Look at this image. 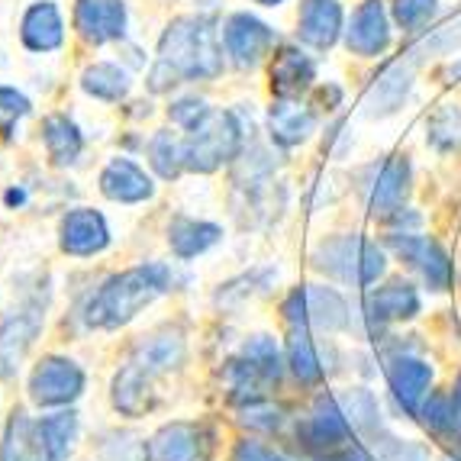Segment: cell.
Listing matches in <instances>:
<instances>
[{
  "mask_svg": "<svg viewBox=\"0 0 461 461\" xmlns=\"http://www.w3.org/2000/svg\"><path fill=\"white\" fill-rule=\"evenodd\" d=\"M0 461H52L42 426L30 420L23 410H14L10 416L4 442H0Z\"/></svg>",
  "mask_w": 461,
  "mask_h": 461,
  "instance_id": "obj_13",
  "label": "cell"
},
{
  "mask_svg": "<svg viewBox=\"0 0 461 461\" xmlns=\"http://www.w3.org/2000/svg\"><path fill=\"white\" fill-rule=\"evenodd\" d=\"M42 330V310L26 307L0 323V377H10Z\"/></svg>",
  "mask_w": 461,
  "mask_h": 461,
  "instance_id": "obj_10",
  "label": "cell"
},
{
  "mask_svg": "<svg viewBox=\"0 0 461 461\" xmlns=\"http://www.w3.org/2000/svg\"><path fill=\"white\" fill-rule=\"evenodd\" d=\"M303 438H307V448L313 452H342L348 448V438H352V426H348L346 413L332 397H320L313 407L310 423L303 426Z\"/></svg>",
  "mask_w": 461,
  "mask_h": 461,
  "instance_id": "obj_9",
  "label": "cell"
},
{
  "mask_svg": "<svg viewBox=\"0 0 461 461\" xmlns=\"http://www.w3.org/2000/svg\"><path fill=\"white\" fill-rule=\"evenodd\" d=\"M339 30H342V7L336 0H303L300 36L307 39L310 46L330 49L339 39Z\"/></svg>",
  "mask_w": 461,
  "mask_h": 461,
  "instance_id": "obj_20",
  "label": "cell"
},
{
  "mask_svg": "<svg viewBox=\"0 0 461 461\" xmlns=\"http://www.w3.org/2000/svg\"><path fill=\"white\" fill-rule=\"evenodd\" d=\"M81 391H85V371L59 355L42 358V365L30 377V393L39 407H65L81 397Z\"/></svg>",
  "mask_w": 461,
  "mask_h": 461,
  "instance_id": "obj_7",
  "label": "cell"
},
{
  "mask_svg": "<svg viewBox=\"0 0 461 461\" xmlns=\"http://www.w3.org/2000/svg\"><path fill=\"white\" fill-rule=\"evenodd\" d=\"M410 94V71L403 65H387L377 81L365 94V113L368 116H387L403 104Z\"/></svg>",
  "mask_w": 461,
  "mask_h": 461,
  "instance_id": "obj_21",
  "label": "cell"
},
{
  "mask_svg": "<svg viewBox=\"0 0 461 461\" xmlns=\"http://www.w3.org/2000/svg\"><path fill=\"white\" fill-rule=\"evenodd\" d=\"M30 113V100L14 87H0V132H10L20 116Z\"/></svg>",
  "mask_w": 461,
  "mask_h": 461,
  "instance_id": "obj_37",
  "label": "cell"
},
{
  "mask_svg": "<svg viewBox=\"0 0 461 461\" xmlns=\"http://www.w3.org/2000/svg\"><path fill=\"white\" fill-rule=\"evenodd\" d=\"M332 461H375V458H371V455L365 452V448H358V446H348V448H342V452H339Z\"/></svg>",
  "mask_w": 461,
  "mask_h": 461,
  "instance_id": "obj_42",
  "label": "cell"
},
{
  "mask_svg": "<svg viewBox=\"0 0 461 461\" xmlns=\"http://www.w3.org/2000/svg\"><path fill=\"white\" fill-rule=\"evenodd\" d=\"M313 262L326 275L358 287L375 285L377 277L384 275V255H381V249L358 236H336L330 242H323V246L316 249Z\"/></svg>",
  "mask_w": 461,
  "mask_h": 461,
  "instance_id": "obj_5",
  "label": "cell"
},
{
  "mask_svg": "<svg viewBox=\"0 0 461 461\" xmlns=\"http://www.w3.org/2000/svg\"><path fill=\"white\" fill-rule=\"evenodd\" d=\"M232 461H285L281 455H275L271 448L258 446V442H239Z\"/></svg>",
  "mask_w": 461,
  "mask_h": 461,
  "instance_id": "obj_41",
  "label": "cell"
},
{
  "mask_svg": "<svg viewBox=\"0 0 461 461\" xmlns=\"http://www.w3.org/2000/svg\"><path fill=\"white\" fill-rule=\"evenodd\" d=\"M42 136H46L49 158H52L55 165L77 162L85 142H81V132H77V126L71 123L68 116H49L46 123H42Z\"/></svg>",
  "mask_w": 461,
  "mask_h": 461,
  "instance_id": "obj_27",
  "label": "cell"
},
{
  "mask_svg": "<svg viewBox=\"0 0 461 461\" xmlns=\"http://www.w3.org/2000/svg\"><path fill=\"white\" fill-rule=\"evenodd\" d=\"M271 42H275V32H271L262 20H255V16H249V14H236L230 23H226V49H230V55L242 68L258 62L271 49Z\"/></svg>",
  "mask_w": 461,
  "mask_h": 461,
  "instance_id": "obj_14",
  "label": "cell"
},
{
  "mask_svg": "<svg viewBox=\"0 0 461 461\" xmlns=\"http://www.w3.org/2000/svg\"><path fill=\"white\" fill-rule=\"evenodd\" d=\"M75 26L87 42H94V46L123 36V30H126L123 0H77Z\"/></svg>",
  "mask_w": 461,
  "mask_h": 461,
  "instance_id": "obj_11",
  "label": "cell"
},
{
  "mask_svg": "<svg viewBox=\"0 0 461 461\" xmlns=\"http://www.w3.org/2000/svg\"><path fill=\"white\" fill-rule=\"evenodd\" d=\"M348 49L355 55H377L384 52L391 42V30H387V14L381 0H365L348 30Z\"/></svg>",
  "mask_w": 461,
  "mask_h": 461,
  "instance_id": "obj_16",
  "label": "cell"
},
{
  "mask_svg": "<svg viewBox=\"0 0 461 461\" xmlns=\"http://www.w3.org/2000/svg\"><path fill=\"white\" fill-rule=\"evenodd\" d=\"M429 365L416 362V358H400L391 368V391L407 413H420V403H423L426 391H429Z\"/></svg>",
  "mask_w": 461,
  "mask_h": 461,
  "instance_id": "obj_22",
  "label": "cell"
},
{
  "mask_svg": "<svg viewBox=\"0 0 461 461\" xmlns=\"http://www.w3.org/2000/svg\"><path fill=\"white\" fill-rule=\"evenodd\" d=\"M81 87L100 100H123L126 91H130V77L116 65H91L81 75Z\"/></svg>",
  "mask_w": 461,
  "mask_h": 461,
  "instance_id": "obj_29",
  "label": "cell"
},
{
  "mask_svg": "<svg viewBox=\"0 0 461 461\" xmlns=\"http://www.w3.org/2000/svg\"><path fill=\"white\" fill-rule=\"evenodd\" d=\"M268 123H271V136L281 146H297L313 130V113L307 107L294 104V100H277L268 113Z\"/></svg>",
  "mask_w": 461,
  "mask_h": 461,
  "instance_id": "obj_23",
  "label": "cell"
},
{
  "mask_svg": "<svg viewBox=\"0 0 461 461\" xmlns=\"http://www.w3.org/2000/svg\"><path fill=\"white\" fill-rule=\"evenodd\" d=\"M423 423L429 426L432 432H448L455 426V407L446 393H436L423 407Z\"/></svg>",
  "mask_w": 461,
  "mask_h": 461,
  "instance_id": "obj_38",
  "label": "cell"
},
{
  "mask_svg": "<svg viewBox=\"0 0 461 461\" xmlns=\"http://www.w3.org/2000/svg\"><path fill=\"white\" fill-rule=\"evenodd\" d=\"M429 142L442 152L461 146V107L458 104H446L429 116Z\"/></svg>",
  "mask_w": 461,
  "mask_h": 461,
  "instance_id": "obj_30",
  "label": "cell"
},
{
  "mask_svg": "<svg viewBox=\"0 0 461 461\" xmlns=\"http://www.w3.org/2000/svg\"><path fill=\"white\" fill-rule=\"evenodd\" d=\"M210 113V107L203 100H177L175 107H171V120L177 126H185V130H194V126Z\"/></svg>",
  "mask_w": 461,
  "mask_h": 461,
  "instance_id": "obj_39",
  "label": "cell"
},
{
  "mask_svg": "<svg viewBox=\"0 0 461 461\" xmlns=\"http://www.w3.org/2000/svg\"><path fill=\"white\" fill-rule=\"evenodd\" d=\"M100 191L116 203H139V200L152 197L155 187L146 177V171L132 165L130 158H113L100 175Z\"/></svg>",
  "mask_w": 461,
  "mask_h": 461,
  "instance_id": "obj_17",
  "label": "cell"
},
{
  "mask_svg": "<svg viewBox=\"0 0 461 461\" xmlns=\"http://www.w3.org/2000/svg\"><path fill=\"white\" fill-rule=\"evenodd\" d=\"M23 42L36 52L62 46V16L52 4H36L23 20Z\"/></svg>",
  "mask_w": 461,
  "mask_h": 461,
  "instance_id": "obj_25",
  "label": "cell"
},
{
  "mask_svg": "<svg viewBox=\"0 0 461 461\" xmlns=\"http://www.w3.org/2000/svg\"><path fill=\"white\" fill-rule=\"evenodd\" d=\"M391 246L397 249L407 262H413L416 268L423 271V277L429 281L432 291H446V287L452 285V265H448V255L442 252L438 242H432V239H426V236H410V232H403V239L391 236Z\"/></svg>",
  "mask_w": 461,
  "mask_h": 461,
  "instance_id": "obj_12",
  "label": "cell"
},
{
  "mask_svg": "<svg viewBox=\"0 0 461 461\" xmlns=\"http://www.w3.org/2000/svg\"><path fill=\"white\" fill-rule=\"evenodd\" d=\"M285 316L291 326H320V330H342L348 323L346 300L332 287H300L285 300Z\"/></svg>",
  "mask_w": 461,
  "mask_h": 461,
  "instance_id": "obj_6",
  "label": "cell"
},
{
  "mask_svg": "<svg viewBox=\"0 0 461 461\" xmlns=\"http://www.w3.org/2000/svg\"><path fill=\"white\" fill-rule=\"evenodd\" d=\"M368 310L375 320H410L420 313V294L403 281H393V285L371 294Z\"/></svg>",
  "mask_w": 461,
  "mask_h": 461,
  "instance_id": "obj_24",
  "label": "cell"
},
{
  "mask_svg": "<svg viewBox=\"0 0 461 461\" xmlns=\"http://www.w3.org/2000/svg\"><path fill=\"white\" fill-rule=\"evenodd\" d=\"M339 407H342V413H346L352 429L365 432V436H371V432L377 429V403L368 391L355 387V391H348L346 397L339 400Z\"/></svg>",
  "mask_w": 461,
  "mask_h": 461,
  "instance_id": "obj_32",
  "label": "cell"
},
{
  "mask_svg": "<svg viewBox=\"0 0 461 461\" xmlns=\"http://www.w3.org/2000/svg\"><path fill=\"white\" fill-rule=\"evenodd\" d=\"M410 185V162L403 155H391L381 171H377L375 185H371V197H368V207L375 216H384L393 213V210L403 203V194H407Z\"/></svg>",
  "mask_w": 461,
  "mask_h": 461,
  "instance_id": "obj_19",
  "label": "cell"
},
{
  "mask_svg": "<svg viewBox=\"0 0 461 461\" xmlns=\"http://www.w3.org/2000/svg\"><path fill=\"white\" fill-rule=\"evenodd\" d=\"M185 362V336L181 330L152 332L139 342L130 362L113 377V407L126 416H142L155 407V381Z\"/></svg>",
  "mask_w": 461,
  "mask_h": 461,
  "instance_id": "obj_2",
  "label": "cell"
},
{
  "mask_svg": "<svg viewBox=\"0 0 461 461\" xmlns=\"http://www.w3.org/2000/svg\"><path fill=\"white\" fill-rule=\"evenodd\" d=\"M100 458L104 461H152L149 446L132 432H107L100 442Z\"/></svg>",
  "mask_w": 461,
  "mask_h": 461,
  "instance_id": "obj_34",
  "label": "cell"
},
{
  "mask_svg": "<svg viewBox=\"0 0 461 461\" xmlns=\"http://www.w3.org/2000/svg\"><path fill=\"white\" fill-rule=\"evenodd\" d=\"M39 426H42V436H46V446H49V452H52V461L68 458L71 442H75V432H77L75 413L46 416V420H39Z\"/></svg>",
  "mask_w": 461,
  "mask_h": 461,
  "instance_id": "obj_31",
  "label": "cell"
},
{
  "mask_svg": "<svg viewBox=\"0 0 461 461\" xmlns=\"http://www.w3.org/2000/svg\"><path fill=\"white\" fill-rule=\"evenodd\" d=\"M242 355H246L249 362H252L255 368H258L265 377H268L271 384H277V377H281V358H277L275 339H268V336L249 339L246 348H242Z\"/></svg>",
  "mask_w": 461,
  "mask_h": 461,
  "instance_id": "obj_35",
  "label": "cell"
},
{
  "mask_svg": "<svg viewBox=\"0 0 461 461\" xmlns=\"http://www.w3.org/2000/svg\"><path fill=\"white\" fill-rule=\"evenodd\" d=\"M381 461H426V448L423 446H410V442H387Z\"/></svg>",
  "mask_w": 461,
  "mask_h": 461,
  "instance_id": "obj_40",
  "label": "cell"
},
{
  "mask_svg": "<svg viewBox=\"0 0 461 461\" xmlns=\"http://www.w3.org/2000/svg\"><path fill=\"white\" fill-rule=\"evenodd\" d=\"M171 287H175V275L165 265H139L123 275H113L87 300L85 323L97 330H116Z\"/></svg>",
  "mask_w": 461,
  "mask_h": 461,
  "instance_id": "obj_3",
  "label": "cell"
},
{
  "mask_svg": "<svg viewBox=\"0 0 461 461\" xmlns=\"http://www.w3.org/2000/svg\"><path fill=\"white\" fill-rule=\"evenodd\" d=\"M258 4H271V7H275V4H281V0H258Z\"/></svg>",
  "mask_w": 461,
  "mask_h": 461,
  "instance_id": "obj_44",
  "label": "cell"
},
{
  "mask_svg": "<svg viewBox=\"0 0 461 461\" xmlns=\"http://www.w3.org/2000/svg\"><path fill=\"white\" fill-rule=\"evenodd\" d=\"M455 403H458V410H461V377H458V387H455Z\"/></svg>",
  "mask_w": 461,
  "mask_h": 461,
  "instance_id": "obj_43",
  "label": "cell"
},
{
  "mask_svg": "<svg viewBox=\"0 0 461 461\" xmlns=\"http://www.w3.org/2000/svg\"><path fill=\"white\" fill-rule=\"evenodd\" d=\"M239 146H242V130H239L236 116L210 110V113L191 130V136L181 142L185 168L200 171V175L216 171L223 162L236 158Z\"/></svg>",
  "mask_w": 461,
  "mask_h": 461,
  "instance_id": "obj_4",
  "label": "cell"
},
{
  "mask_svg": "<svg viewBox=\"0 0 461 461\" xmlns=\"http://www.w3.org/2000/svg\"><path fill=\"white\" fill-rule=\"evenodd\" d=\"M210 452V432L194 423L162 426L149 442L152 461H203Z\"/></svg>",
  "mask_w": 461,
  "mask_h": 461,
  "instance_id": "obj_8",
  "label": "cell"
},
{
  "mask_svg": "<svg viewBox=\"0 0 461 461\" xmlns=\"http://www.w3.org/2000/svg\"><path fill=\"white\" fill-rule=\"evenodd\" d=\"M436 14V0H393V16L403 30H420Z\"/></svg>",
  "mask_w": 461,
  "mask_h": 461,
  "instance_id": "obj_36",
  "label": "cell"
},
{
  "mask_svg": "<svg viewBox=\"0 0 461 461\" xmlns=\"http://www.w3.org/2000/svg\"><path fill=\"white\" fill-rule=\"evenodd\" d=\"M442 461H458V458H442Z\"/></svg>",
  "mask_w": 461,
  "mask_h": 461,
  "instance_id": "obj_45",
  "label": "cell"
},
{
  "mask_svg": "<svg viewBox=\"0 0 461 461\" xmlns=\"http://www.w3.org/2000/svg\"><path fill=\"white\" fill-rule=\"evenodd\" d=\"M287 358H291V368L297 375V381H303V384H316L323 377V365L316 358L313 339H310L307 326H294L291 339H287Z\"/></svg>",
  "mask_w": 461,
  "mask_h": 461,
  "instance_id": "obj_28",
  "label": "cell"
},
{
  "mask_svg": "<svg viewBox=\"0 0 461 461\" xmlns=\"http://www.w3.org/2000/svg\"><path fill=\"white\" fill-rule=\"evenodd\" d=\"M168 242L177 258H194L220 242V226L197 223V220H175L168 230Z\"/></svg>",
  "mask_w": 461,
  "mask_h": 461,
  "instance_id": "obj_26",
  "label": "cell"
},
{
  "mask_svg": "<svg viewBox=\"0 0 461 461\" xmlns=\"http://www.w3.org/2000/svg\"><path fill=\"white\" fill-rule=\"evenodd\" d=\"M110 242L107 220L97 210H71L62 220V249L68 255H94Z\"/></svg>",
  "mask_w": 461,
  "mask_h": 461,
  "instance_id": "obj_15",
  "label": "cell"
},
{
  "mask_svg": "<svg viewBox=\"0 0 461 461\" xmlns=\"http://www.w3.org/2000/svg\"><path fill=\"white\" fill-rule=\"evenodd\" d=\"M223 68V55L216 42L213 20L207 16H181L165 30L158 42V62L149 75V87L155 94L168 91L177 81L191 77H213Z\"/></svg>",
  "mask_w": 461,
  "mask_h": 461,
  "instance_id": "obj_1",
  "label": "cell"
},
{
  "mask_svg": "<svg viewBox=\"0 0 461 461\" xmlns=\"http://www.w3.org/2000/svg\"><path fill=\"white\" fill-rule=\"evenodd\" d=\"M149 158H152V168L162 177H177L185 168V152H181V142H177L171 132H158L149 146Z\"/></svg>",
  "mask_w": 461,
  "mask_h": 461,
  "instance_id": "obj_33",
  "label": "cell"
},
{
  "mask_svg": "<svg viewBox=\"0 0 461 461\" xmlns=\"http://www.w3.org/2000/svg\"><path fill=\"white\" fill-rule=\"evenodd\" d=\"M313 85V62L294 46H285L271 65V91L281 100H297Z\"/></svg>",
  "mask_w": 461,
  "mask_h": 461,
  "instance_id": "obj_18",
  "label": "cell"
}]
</instances>
